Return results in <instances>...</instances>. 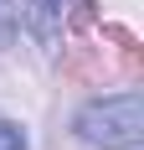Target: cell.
I'll return each instance as SVG.
<instances>
[{"mask_svg":"<svg viewBox=\"0 0 144 150\" xmlns=\"http://www.w3.org/2000/svg\"><path fill=\"white\" fill-rule=\"evenodd\" d=\"M77 135L98 150H134L144 140V98L139 93H113V98H93L77 114Z\"/></svg>","mask_w":144,"mask_h":150,"instance_id":"cell-1","label":"cell"},{"mask_svg":"<svg viewBox=\"0 0 144 150\" xmlns=\"http://www.w3.org/2000/svg\"><path fill=\"white\" fill-rule=\"evenodd\" d=\"M15 21H21V5H15V0H0V47H10Z\"/></svg>","mask_w":144,"mask_h":150,"instance_id":"cell-3","label":"cell"},{"mask_svg":"<svg viewBox=\"0 0 144 150\" xmlns=\"http://www.w3.org/2000/svg\"><path fill=\"white\" fill-rule=\"evenodd\" d=\"M0 150H26V135H21V124L0 119Z\"/></svg>","mask_w":144,"mask_h":150,"instance_id":"cell-4","label":"cell"},{"mask_svg":"<svg viewBox=\"0 0 144 150\" xmlns=\"http://www.w3.org/2000/svg\"><path fill=\"white\" fill-rule=\"evenodd\" d=\"M62 11H67L62 0H31V5H26V21H31V31H36V36H41L46 47L57 42V26H62Z\"/></svg>","mask_w":144,"mask_h":150,"instance_id":"cell-2","label":"cell"}]
</instances>
